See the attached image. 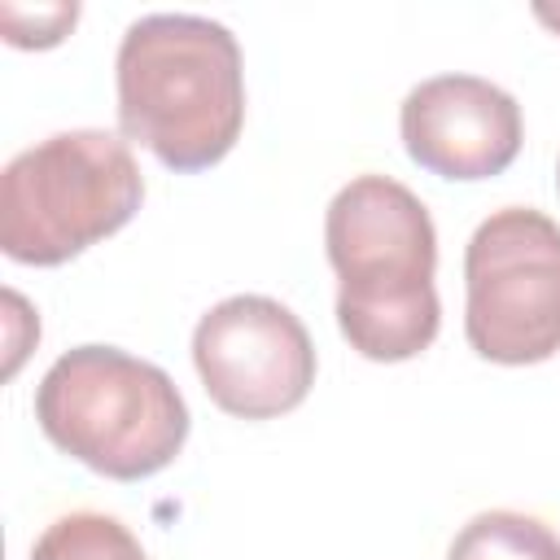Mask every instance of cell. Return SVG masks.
<instances>
[{"label": "cell", "mask_w": 560, "mask_h": 560, "mask_svg": "<svg viewBox=\"0 0 560 560\" xmlns=\"http://www.w3.org/2000/svg\"><path fill=\"white\" fill-rule=\"evenodd\" d=\"M556 188H560V166H556Z\"/></svg>", "instance_id": "12"}, {"label": "cell", "mask_w": 560, "mask_h": 560, "mask_svg": "<svg viewBox=\"0 0 560 560\" xmlns=\"http://www.w3.org/2000/svg\"><path fill=\"white\" fill-rule=\"evenodd\" d=\"M31 560H149V556L118 516L66 512L35 538Z\"/></svg>", "instance_id": "9"}, {"label": "cell", "mask_w": 560, "mask_h": 560, "mask_svg": "<svg viewBox=\"0 0 560 560\" xmlns=\"http://www.w3.org/2000/svg\"><path fill=\"white\" fill-rule=\"evenodd\" d=\"M464 337L503 368L560 350V223L534 206H503L464 249Z\"/></svg>", "instance_id": "5"}, {"label": "cell", "mask_w": 560, "mask_h": 560, "mask_svg": "<svg viewBox=\"0 0 560 560\" xmlns=\"http://www.w3.org/2000/svg\"><path fill=\"white\" fill-rule=\"evenodd\" d=\"M192 363L210 402L236 420H276L302 407L315 385L306 324L262 293L214 302L192 328Z\"/></svg>", "instance_id": "6"}, {"label": "cell", "mask_w": 560, "mask_h": 560, "mask_svg": "<svg viewBox=\"0 0 560 560\" xmlns=\"http://www.w3.org/2000/svg\"><path fill=\"white\" fill-rule=\"evenodd\" d=\"M534 18L560 35V4H534Z\"/></svg>", "instance_id": "11"}, {"label": "cell", "mask_w": 560, "mask_h": 560, "mask_svg": "<svg viewBox=\"0 0 560 560\" xmlns=\"http://www.w3.org/2000/svg\"><path fill=\"white\" fill-rule=\"evenodd\" d=\"M44 438L109 481H140L175 464L188 402L175 381L118 346H74L35 385Z\"/></svg>", "instance_id": "3"}, {"label": "cell", "mask_w": 560, "mask_h": 560, "mask_svg": "<svg viewBox=\"0 0 560 560\" xmlns=\"http://www.w3.org/2000/svg\"><path fill=\"white\" fill-rule=\"evenodd\" d=\"M324 249L337 271V328L372 363H402L433 346L438 232L424 201L389 179L359 175L328 201Z\"/></svg>", "instance_id": "1"}, {"label": "cell", "mask_w": 560, "mask_h": 560, "mask_svg": "<svg viewBox=\"0 0 560 560\" xmlns=\"http://www.w3.org/2000/svg\"><path fill=\"white\" fill-rule=\"evenodd\" d=\"M79 22V4H0V26L4 39L13 48H52L70 35V26Z\"/></svg>", "instance_id": "10"}, {"label": "cell", "mask_w": 560, "mask_h": 560, "mask_svg": "<svg viewBox=\"0 0 560 560\" xmlns=\"http://www.w3.org/2000/svg\"><path fill=\"white\" fill-rule=\"evenodd\" d=\"M144 175L131 144L101 127L57 131L0 175V249L26 267H61L131 223Z\"/></svg>", "instance_id": "4"}, {"label": "cell", "mask_w": 560, "mask_h": 560, "mask_svg": "<svg viewBox=\"0 0 560 560\" xmlns=\"http://www.w3.org/2000/svg\"><path fill=\"white\" fill-rule=\"evenodd\" d=\"M402 149L442 179L503 175L521 153V105L481 74H433L402 96Z\"/></svg>", "instance_id": "7"}, {"label": "cell", "mask_w": 560, "mask_h": 560, "mask_svg": "<svg viewBox=\"0 0 560 560\" xmlns=\"http://www.w3.org/2000/svg\"><path fill=\"white\" fill-rule=\"evenodd\" d=\"M118 131L171 171L223 162L245 122L241 44L223 22L197 13H144L122 31Z\"/></svg>", "instance_id": "2"}, {"label": "cell", "mask_w": 560, "mask_h": 560, "mask_svg": "<svg viewBox=\"0 0 560 560\" xmlns=\"http://www.w3.org/2000/svg\"><path fill=\"white\" fill-rule=\"evenodd\" d=\"M446 560H560V534L529 512H477L446 547Z\"/></svg>", "instance_id": "8"}]
</instances>
